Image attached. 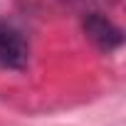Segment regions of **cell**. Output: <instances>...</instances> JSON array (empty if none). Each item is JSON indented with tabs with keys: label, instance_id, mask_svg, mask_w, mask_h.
<instances>
[{
	"label": "cell",
	"instance_id": "7a4b0ae2",
	"mask_svg": "<svg viewBox=\"0 0 126 126\" xmlns=\"http://www.w3.org/2000/svg\"><path fill=\"white\" fill-rule=\"evenodd\" d=\"M84 32H87V37H89L99 49H104V52H114V49L121 47V42H124L121 30H119L111 20H106V17H101V15H96V13H92V15L84 20Z\"/></svg>",
	"mask_w": 126,
	"mask_h": 126
},
{
	"label": "cell",
	"instance_id": "6da1fadb",
	"mask_svg": "<svg viewBox=\"0 0 126 126\" xmlns=\"http://www.w3.org/2000/svg\"><path fill=\"white\" fill-rule=\"evenodd\" d=\"M27 57H30V49L22 32L8 22H0V67L22 69L27 64Z\"/></svg>",
	"mask_w": 126,
	"mask_h": 126
}]
</instances>
